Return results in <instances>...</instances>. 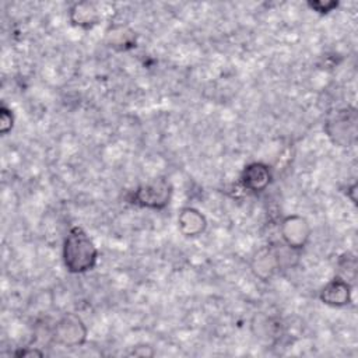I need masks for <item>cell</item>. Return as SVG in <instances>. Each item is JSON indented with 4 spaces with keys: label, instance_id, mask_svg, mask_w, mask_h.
Wrapping results in <instances>:
<instances>
[{
    "label": "cell",
    "instance_id": "10",
    "mask_svg": "<svg viewBox=\"0 0 358 358\" xmlns=\"http://www.w3.org/2000/svg\"><path fill=\"white\" fill-rule=\"evenodd\" d=\"M69 15L71 24L83 29H90L95 27L101 20V11L98 8V4L91 1H80L73 4Z\"/></svg>",
    "mask_w": 358,
    "mask_h": 358
},
{
    "label": "cell",
    "instance_id": "15",
    "mask_svg": "<svg viewBox=\"0 0 358 358\" xmlns=\"http://www.w3.org/2000/svg\"><path fill=\"white\" fill-rule=\"evenodd\" d=\"M14 355H17V357H28V355H38V357H42L43 352L34 348V350H20V351H17Z\"/></svg>",
    "mask_w": 358,
    "mask_h": 358
},
{
    "label": "cell",
    "instance_id": "1",
    "mask_svg": "<svg viewBox=\"0 0 358 358\" xmlns=\"http://www.w3.org/2000/svg\"><path fill=\"white\" fill-rule=\"evenodd\" d=\"M63 263L69 273L83 274L92 270L98 262V249L81 227L70 228L63 242Z\"/></svg>",
    "mask_w": 358,
    "mask_h": 358
},
{
    "label": "cell",
    "instance_id": "12",
    "mask_svg": "<svg viewBox=\"0 0 358 358\" xmlns=\"http://www.w3.org/2000/svg\"><path fill=\"white\" fill-rule=\"evenodd\" d=\"M338 267L341 270V274H337V275H340L341 278H345L348 282H350V280L355 278L357 262H355V257L352 255H350V253L343 255L338 260Z\"/></svg>",
    "mask_w": 358,
    "mask_h": 358
},
{
    "label": "cell",
    "instance_id": "11",
    "mask_svg": "<svg viewBox=\"0 0 358 358\" xmlns=\"http://www.w3.org/2000/svg\"><path fill=\"white\" fill-rule=\"evenodd\" d=\"M106 42L116 50H127L136 46V35L124 25H113L106 31Z\"/></svg>",
    "mask_w": 358,
    "mask_h": 358
},
{
    "label": "cell",
    "instance_id": "16",
    "mask_svg": "<svg viewBox=\"0 0 358 358\" xmlns=\"http://www.w3.org/2000/svg\"><path fill=\"white\" fill-rule=\"evenodd\" d=\"M355 193H357V183L354 182L352 185H350V186L347 187V196L351 199V201H352L354 204H357V196H355Z\"/></svg>",
    "mask_w": 358,
    "mask_h": 358
},
{
    "label": "cell",
    "instance_id": "8",
    "mask_svg": "<svg viewBox=\"0 0 358 358\" xmlns=\"http://www.w3.org/2000/svg\"><path fill=\"white\" fill-rule=\"evenodd\" d=\"M319 298L324 305L333 308L347 306L352 299V285L340 275H336L322 288Z\"/></svg>",
    "mask_w": 358,
    "mask_h": 358
},
{
    "label": "cell",
    "instance_id": "3",
    "mask_svg": "<svg viewBox=\"0 0 358 358\" xmlns=\"http://www.w3.org/2000/svg\"><path fill=\"white\" fill-rule=\"evenodd\" d=\"M173 187L165 178L143 183L129 194V203L150 210H164L172 199Z\"/></svg>",
    "mask_w": 358,
    "mask_h": 358
},
{
    "label": "cell",
    "instance_id": "6",
    "mask_svg": "<svg viewBox=\"0 0 358 358\" xmlns=\"http://www.w3.org/2000/svg\"><path fill=\"white\" fill-rule=\"evenodd\" d=\"M282 256H284L282 252L273 246L260 249L252 259L250 267L253 274L263 281L270 280L282 267L284 264Z\"/></svg>",
    "mask_w": 358,
    "mask_h": 358
},
{
    "label": "cell",
    "instance_id": "7",
    "mask_svg": "<svg viewBox=\"0 0 358 358\" xmlns=\"http://www.w3.org/2000/svg\"><path fill=\"white\" fill-rule=\"evenodd\" d=\"M271 169L264 162H250L241 173V185L250 193H260L266 190L271 182Z\"/></svg>",
    "mask_w": 358,
    "mask_h": 358
},
{
    "label": "cell",
    "instance_id": "5",
    "mask_svg": "<svg viewBox=\"0 0 358 358\" xmlns=\"http://www.w3.org/2000/svg\"><path fill=\"white\" fill-rule=\"evenodd\" d=\"M280 232L281 239L287 248L301 252L309 242L312 229L305 217L292 214L282 218Z\"/></svg>",
    "mask_w": 358,
    "mask_h": 358
},
{
    "label": "cell",
    "instance_id": "4",
    "mask_svg": "<svg viewBox=\"0 0 358 358\" xmlns=\"http://www.w3.org/2000/svg\"><path fill=\"white\" fill-rule=\"evenodd\" d=\"M87 326L76 313H66L62 316L52 330V338L56 344L63 347H80L87 340Z\"/></svg>",
    "mask_w": 358,
    "mask_h": 358
},
{
    "label": "cell",
    "instance_id": "14",
    "mask_svg": "<svg viewBox=\"0 0 358 358\" xmlns=\"http://www.w3.org/2000/svg\"><path fill=\"white\" fill-rule=\"evenodd\" d=\"M14 124V116L13 112L10 109H7L6 106H1L0 109V131L3 134H7Z\"/></svg>",
    "mask_w": 358,
    "mask_h": 358
},
{
    "label": "cell",
    "instance_id": "2",
    "mask_svg": "<svg viewBox=\"0 0 358 358\" xmlns=\"http://www.w3.org/2000/svg\"><path fill=\"white\" fill-rule=\"evenodd\" d=\"M324 133L338 147H351L358 137V116L354 106H345L330 113L324 122Z\"/></svg>",
    "mask_w": 358,
    "mask_h": 358
},
{
    "label": "cell",
    "instance_id": "13",
    "mask_svg": "<svg viewBox=\"0 0 358 358\" xmlns=\"http://www.w3.org/2000/svg\"><path fill=\"white\" fill-rule=\"evenodd\" d=\"M308 7L312 8L313 11H316V13H319V14H329L330 11H333L338 7V1H334V0H327V1L315 0V1H308Z\"/></svg>",
    "mask_w": 358,
    "mask_h": 358
},
{
    "label": "cell",
    "instance_id": "9",
    "mask_svg": "<svg viewBox=\"0 0 358 358\" xmlns=\"http://www.w3.org/2000/svg\"><path fill=\"white\" fill-rule=\"evenodd\" d=\"M179 231L187 238L201 235L207 228L206 217L194 207H183L178 215Z\"/></svg>",
    "mask_w": 358,
    "mask_h": 358
}]
</instances>
